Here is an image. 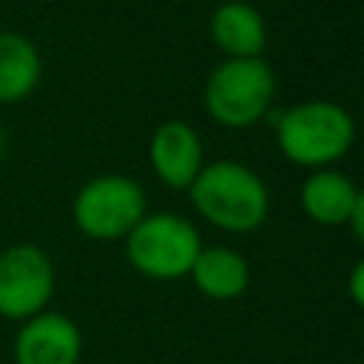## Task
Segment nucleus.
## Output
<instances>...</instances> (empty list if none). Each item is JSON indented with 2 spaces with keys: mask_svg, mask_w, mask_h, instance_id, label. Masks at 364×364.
I'll use <instances>...</instances> for the list:
<instances>
[{
  "mask_svg": "<svg viewBox=\"0 0 364 364\" xmlns=\"http://www.w3.org/2000/svg\"><path fill=\"white\" fill-rule=\"evenodd\" d=\"M43 80V57L34 40L17 31H0V105L28 100Z\"/></svg>",
  "mask_w": 364,
  "mask_h": 364,
  "instance_id": "nucleus-12",
  "label": "nucleus"
},
{
  "mask_svg": "<svg viewBox=\"0 0 364 364\" xmlns=\"http://www.w3.org/2000/svg\"><path fill=\"white\" fill-rule=\"evenodd\" d=\"M193 287L213 301H233L250 287V264L247 259L225 245L202 247L191 267Z\"/></svg>",
  "mask_w": 364,
  "mask_h": 364,
  "instance_id": "nucleus-11",
  "label": "nucleus"
},
{
  "mask_svg": "<svg viewBox=\"0 0 364 364\" xmlns=\"http://www.w3.org/2000/svg\"><path fill=\"white\" fill-rule=\"evenodd\" d=\"M210 40L225 54V60L262 57L267 46V26L259 9L245 0H225L210 14Z\"/></svg>",
  "mask_w": 364,
  "mask_h": 364,
  "instance_id": "nucleus-9",
  "label": "nucleus"
},
{
  "mask_svg": "<svg viewBox=\"0 0 364 364\" xmlns=\"http://www.w3.org/2000/svg\"><path fill=\"white\" fill-rule=\"evenodd\" d=\"M128 264L154 282H176L191 273L202 245L196 225L179 213H145L122 239Z\"/></svg>",
  "mask_w": 364,
  "mask_h": 364,
  "instance_id": "nucleus-3",
  "label": "nucleus"
},
{
  "mask_svg": "<svg viewBox=\"0 0 364 364\" xmlns=\"http://www.w3.org/2000/svg\"><path fill=\"white\" fill-rule=\"evenodd\" d=\"M148 162L159 182L173 191H188L205 168V148L196 128L182 119H168L156 125L148 142Z\"/></svg>",
  "mask_w": 364,
  "mask_h": 364,
  "instance_id": "nucleus-8",
  "label": "nucleus"
},
{
  "mask_svg": "<svg viewBox=\"0 0 364 364\" xmlns=\"http://www.w3.org/2000/svg\"><path fill=\"white\" fill-rule=\"evenodd\" d=\"M358 199L355 182L333 168H318L313 171L299 191V205L304 216L316 225L336 228V225H350L353 208Z\"/></svg>",
  "mask_w": 364,
  "mask_h": 364,
  "instance_id": "nucleus-10",
  "label": "nucleus"
},
{
  "mask_svg": "<svg viewBox=\"0 0 364 364\" xmlns=\"http://www.w3.org/2000/svg\"><path fill=\"white\" fill-rule=\"evenodd\" d=\"M148 213L145 191L125 173H100L80 185L71 199L74 228L94 242L125 239Z\"/></svg>",
  "mask_w": 364,
  "mask_h": 364,
  "instance_id": "nucleus-5",
  "label": "nucleus"
},
{
  "mask_svg": "<svg viewBox=\"0 0 364 364\" xmlns=\"http://www.w3.org/2000/svg\"><path fill=\"white\" fill-rule=\"evenodd\" d=\"M3 154H6V134H3V128H0V159H3Z\"/></svg>",
  "mask_w": 364,
  "mask_h": 364,
  "instance_id": "nucleus-15",
  "label": "nucleus"
},
{
  "mask_svg": "<svg viewBox=\"0 0 364 364\" xmlns=\"http://www.w3.org/2000/svg\"><path fill=\"white\" fill-rule=\"evenodd\" d=\"M276 77L264 57L222 60L205 80V108L228 128H247L259 122L273 105Z\"/></svg>",
  "mask_w": 364,
  "mask_h": 364,
  "instance_id": "nucleus-4",
  "label": "nucleus"
},
{
  "mask_svg": "<svg viewBox=\"0 0 364 364\" xmlns=\"http://www.w3.org/2000/svg\"><path fill=\"white\" fill-rule=\"evenodd\" d=\"M14 364H80L82 330L80 324L57 310H43L20 321L11 341Z\"/></svg>",
  "mask_w": 364,
  "mask_h": 364,
  "instance_id": "nucleus-7",
  "label": "nucleus"
},
{
  "mask_svg": "<svg viewBox=\"0 0 364 364\" xmlns=\"http://www.w3.org/2000/svg\"><path fill=\"white\" fill-rule=\"evenodd\" d=\"M188 196L205 222L228 233H250L262 228L270 213L264 179L253 168L233 159L205 162L188 188Z\"/></svg>",
  "mask_w": 364,
  "mask_h": 364,
  "instance_id": "nucleus-1",
  "label": "nucleus"
},
{
  "mask_svg": "<svg viewBox=\"0 0 364 364\" xmlns=\"http://www.w3.org/2000/svg\"><path fill=\"white\" fill-rule=\"evenodd\" d=\"M350 228H353L355 239L364 245V188H358V199H355V208H353V216H350Z\"/></svg>",
  "mask_w": 364,
  "mask_h": 364,
  "instance_id": "nucleus-14",
  "label": "nucleus"
},
{
  "mask_svg": "<svg viewBox=\"0 0 364 364\" xmlns=\"http://www.w3.org/2000/svg\"><path fill=\"white\" fill-rule=\"evenodd\" d=\"M355 142L353 114L330 100H304L282 111L276 122L279 151L301 168H330Z\"/></svg>",
  "mask_w": 364,
  "mask_h": 364,
  "instance_id": "nucleus-2",
  "label": "nucleus"
},
{
  "mask_svg": "<svg viewBox=\"0 0 364 364\" xmlns=\"http://www.w3.org/2000/svg\"><path fill=\"white\" fill-rule=\"evenodd\" d=\"M57 290L51 256L34 242H14L0 250V316L26 321L48 310Z\"/></svg>",
  "mask_w": 364,
  "mask_h": 364,
  "instance_id": "nucleus-6",
  "label": "nucleus"
},
{
  "mask_svg": "<svg viewBox=\"0 0 364 364\" xmlns=\"http://www.w3.org/2000/svg\"><path fill=\"white\" fill-rule=\"evenodd\" d=\"M347 293L358 310H364V256L350 267L347 273Z\"/></svg>",
  "mask_w": 364,
  "mask_h": 364,
  "instance_id": "nucleus-13",
  "label": "nucleus"
}]
</instances>
